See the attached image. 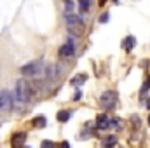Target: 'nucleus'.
Returning <instances> with one entry per match:
<instances>
[{
	"label": "nucleus",
	"instance_id": "nucleus-1",
	"mask_svg": "<svg viewBox=\"0 0 150 148\" xmlns=\"http://www.w3.org/2000/svg\"><path fill=\"white\" fill-rule=\"evenodd\" d=\"M14 98H16V101H18V103L26 105V103H30V101L35 98V89H33V87L25 80V78H19V80L16 82Z\"/></svg>",
	"mask_w": 150,
	"mask_h": 148
},
{
	"label": "nucleus",
	"instance_id": "nucleus-2",
	"mask_svg": "<svg viewBox=\"0 0 150 148\" xmlns=\"http://www.w3.org/2000/svg\"><path fill=\"white\" fill-rule=\"evenodd\" d=\"M65 21H67V28H68V32H70L72 35L80 37V35L84 33V21H82V18H79L77 14H72V12L65 14Z\"/></svg>",
	"mask_w": 150,
	"mask_h": 148
},
{
	"label": "nucleus",
	"instance_id": "nucleus-3",
	"mask_svg": "<svg viewBox=\"0 0 150 148\" xmlns=\"http://www.w3.org/2000/svg\"><path fill=\"white\" fill-rule=\"evenodd\" d=\"M100 103H101V106L107 108V110L115 108V105H117V92H115V91H105V92L100 96Z\"/></svg>",
	"mask_w": 150,
	"mask_h": 148
},
{
	"label": "nucleus",
	"instance_id": "nucleus-4",
	"mask_svg": "<svg viewBox=\"0 0 150 148\" xmlns=\"http://www.w3.org/2000/svg\"><path fill=\"white\" fill-rule=\"evenodd\" d=\"M42 70V59H35V61H30L26 63L25 66H21V73L28 75V77H33Z\"/></svg>",
	"mask_w": 150,
	"mask_h": 148
},
{
	"label": "nucleus",
	"instance_id": "nucleus-5",
	"mask_svg": "<svg viewBox=\"0 0 150 148\" xmlns=\"http://www.w3.org/2000/svg\"><path fill=\"white\" fill-rule=\"evenodd\" d=\"M12 110V94L4 91L0 92V111H11Z\"/></svg>",
	"mask_w": 150,
	"mask_h": 148
},
{
	"label": "nucleus",
	"instance_id": "nucleus-6",
	"mask_svg": "<svg viewBox=\"0 0 150 148\" xmlns=\"http://www.w3.org/2000/svg\"><path fill=\"white\" fill-rule=\"evenodd\" d=\"M74 54H75V45H74V42H72V38H70L67 44H63L59 47V56L61 58H70Z\"/></svg>",
	"mask_w": 150,
	"mask_h": 148
},
{
	"label": "nucleus",
	"instance_id": "nucleus-7",
	"mask_svg": "<svg viewBox=\"0 0 150 148\" xmlns=\"http://www.w3.org/2000/svg\"><path fill=\"white\" fill-rule=\"evenodd\" d=\"M25 141H26V132H16V134H12V138H11L12 148H21Z\"/></svg>",
	"mask_w": 150,
	"mask_h": 148
},
{
	"label": "nucleus",
	"instance_id": "nucleus-8",
	"mask_svg": "<svg viewBox=\"0 0 150 148\" xmlns=\"http://www.w3.org/2000/svg\"><path fill=\"white\" fill-rule=\"evenodd\" d=\"M96 127H98V129H108V127H110V118H108L107 115H100V117L96 118Z\"/></svg>",
	"mask_w": 150,
	"mask_h": 148
},
{
	"label": "nucleus",
	"instance_id": "nucleus-9",
	"mask_svg": "<svg viewBox=\"0 0 150 148\" xmlns=\"http://www.w3.org/2000/svg\"><path fill=\"white\" fill-rule=\"evenodd\" d=\"M115 145H117V136H115V134L107 136V138L101 141V147H103V148H113Z\"/></svg>",
	"mask_w": 150,
	"mask_h": 148
},
{
	"label": "nucleus",
	"instance_id": "nucleus-10",
	"mask_svg": "<svg viewBox=\"0 0 150 148\" xmlns=\"http://www.w3.org/2000/svg\"><path fill=\"white\" fill-rule=\"evenodd\" d=\"M45 80H54L58 75H56V68H54V65H45Z\"/></svg>",
	"mask_w": 150,
	"mask_h": 148
},
{
	"label": "nucleus",
	"instance_id": "nucleus-11",
	"mask_svg": "<svg viewBox=\"0 0 150 148\" xmlns=\"http://www.w3.org/2000/svg\"><path fill=\"white\" fill-rule=\"evenodd\" d=\"M32 124H33V127L42 129V127H45V125H47V120H45V117H42V115H40V117H35V118H33V122H32Z\"/></svg>",
	"mask_w": 150,
	"mask_h": 148
},
{
	"label": "nucleus",
	"instance_id": "nucleus-12",
	"mask_svg": "<svg viewBox=\"0 0 150 148\" xmlns=\"http://www.w3.org/2000/svg\"><path fill=\"white\" fill-rule=\"evenodd\" d=\"M134 44H136V38H134V37H131V35H129V37L126 38V42L122 44V47H124L126 51H131V49L134 47Z\"/></svg>",
	"mask_w": 150,
	"mask_h": 148
},
{
	"label": "nucleus",
	"instance_id": "nucleus-13",
	"mask_svg": "<svg viewBox=\"0 0 150 148\" xmlns=\"http://www.w3.org/2000/svg\"><path fill=\"white\" fill-rule=\"evenodd\" d=\"M70 117H72V111H68V110H61L58 113V120L59 122H68Z\"/></svg>",
	"mask_w": 150,
	"mask_h": 148
},
{
	"label": "nucleus",
	"instance_id": "nucleus-14",
	"mask_svg": "<svg viewBox=\"0 0 150 148\" xmlns=\"http://www.w3.org/2000/svg\"><path fill=\"white\" fill-rule=\"evenodd\" d=\"M79 9H80V12H89L91 0H79Z\"/></svg>",
	"mask_w": 150,
	"mask_h": 148
},
{
	"label": "nucleus",
	"instance_id": "nucleus-15",
	"mask_svg": "<svg viewBox=\"0 0 150 148\" xmlns=\"http://www.w3.org/2000/svg\"><path fill=\"white\" fill-rule=\"evenodd\" d=\"M84 82H86V75H77V77L72 78V84H74V85H80V84H84Z\"/></svg>",
	"mask_w": 150,
	"mask_h": 148
},
{
	"label": "nucleus",
	"instance_id": "nucleus-16",
	"mask_svg": "<svg viewBox=\"0 0 150 148\" xmlns=\"http://www.w3.org/2000/svg\"><path fill=\"white\" fill-rule=\"evenodd\" d=\"M56 145L52 143V141H42V145H40V148H54Z\"/></svg>",
	"mask_w": 150,
	"mask_h": 148
},
{
	"label": "nucleus",
	"instance_id": "nucleus-17",
	"mask_svg": "<svg viewBox=\"0 0 150 148\" xmlns=\"http://www.w3.org/2000/svg\"><path fill=\"white\" fill-rule=\"evenodd\" d=\"M108 21V14H103L101 18H100V23H107Z\"/></svg>",
	"mask_w": 150,
	"mask_h": 148
},
{
	"label": "nucleus",
	"instance_id": "nucleus-18",
	"mask_svg": "<svg viewBox=\"0 0 150 148\" xmlns=\"http://www.w3.org/2000/svg\"><path fill=\"white\" fill-rule=\"evenodd\" d=\"M80 98H82V94H80V91H77V92L74 94V99H75V101H79Z\"/></svg>",
	"mask_w": 150,
	"mask_h": 148
},
{
	"label": "nucleus",
	"instance_id": "nucleus-19",
	"mask_svg": "<svg viewBox=\"0 0 150 148\" xmlns=\"http://www.w3.org/2000/svg\"><path fill=\"white\" fill-rule=\"evenodd\" d=\"M61 148H70V143H68V141H63V143H61Z\"/></svg>",
	"mask_w": 150,
	"mask_h": 148
},
{
	"label": "nucleus",
	"instance_id": "nucleus-20",
	"mask_svg": "<svg viewBox=\"0 0 150 148\" xmlns=\"http://www.w3.org/2000/svg\"><path fill=\"white\" fill-rule=\"evenodd\" d=\"M105 2H107V0H98V4H100V7H103V5H105Z\"/></svg>",
	"mask_w": 150,
	"mask_h": 148
},
{
	"label": "nucleus",
	"instance_id": "nucleus-21",
	"mask_svg": "<svg viewBox=\"0 0 150 148\" xmlns=\"http://www.w3.org/2000/svg\"><path fill=\"white\" fill-rule=\"evenodd\" d=\"M147 108H149V110H150V98H149V99H147Z\"/></svg>",
	"mask_w": 150,
	"mask_h": 148
},
{
	"label": "nucleus",
	"instance_id": "nucleus-22",
	"mask_svg": "<svg viewBox=\"0 0 150 148\" xmlns=\"http://www.w3.org/2000/svg\"><path fill=\"white\" fill-rule=\"evenodd\" d=\"M149 125H150V117H149Z\"/></svg>",
	"mask_w": 150,
	"mask_h": 148
},
{
	"label": "nucleus",
	"instance_id": "nucleus-23",
	"mask_svg": "<svg viewBox=\"0 0 150 148\" xmlns=\"http://www.w3.org/2000/svg\"><path fill=\"white\" fill-rule=\"evenodd\" d=\"M21 148H28V147H21Z\"/></svg>",
	"mask_w": 150,
	"mask_h": 148
}]
</instances>
